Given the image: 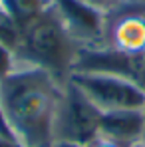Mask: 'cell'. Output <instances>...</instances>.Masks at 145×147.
<instances>
[{
	"label": "cell",
	"mask_w": 145,
	"mask_h": 147,
	"mask_svg": "<svg viewBox=\"0 0 145 147\" xmlns=\"http://www.w3.org/2000/svg\"><path fill=\"white\" fill-rule=\"evenodd\" d=\"M0 40L6 42L10 48H18V42H20V28L16 26V22L0 8Z\"/></svg>",
	"instance_id": "obj_9"
},
{
	"label": "cell",
	"mask_w": 145,
	"mask_h": 147,
	"mask_svg": "<svg viewBox=\"0 0 145 147\" xmlns=\"http://www.w3.org/2000/svg\"><path fill=\"white\" fill-rule=\"evenodd\" d=\"M0 147H24L22 143H18L12 135H8V133H2L0 131Z\"/></svg>",
	"instance_id": "obj_12"
},
{
	"label": "cell",
	"mask_w": 145,
	"mask_h": 147,
	"mask_svg": "<svg viewBox=\"0 0 145 147\" xmlns=\"http://www.w3.org/2000/svg\"><path fill=\"white\" fill-rule=\"evenodd\" d=\"M133 147H145V141H141V143H135Z\"/></svg>",
	"instance_id": "obj_15"
},
{
	"label": "cell",
	"mask_w": 145,
	"mask_h": 147,
	"mask_svg": "<svg viewBox=\"0 0 145 147\" xmlns=\"http://www.w3.org/2000/svg\"><path fill=\"white\" fill-rule=\"evenodd\" d=\"M82 2L88 4V6H92V8H96V10H99V12H103L107 16L109 12L117 10L125 0H82Z\"/></svg>",
	"instance_id": "obj_11"
},
{
	"label": "cell",
	"mask_w": 145,
	"mask_h": 147,
	"mask_svg": "<svg viewBox=\"0 0 145 147\" xmlns=\"http://www.w3.org/2000/svg\"><path fill=\"white\" fill-rule=\"evenodd\" d=\"M60 20L80 46L105 44V14L82 0H52Z\"/></svg>",
	"instance_id": "obj_6"
},
{
	"label": "cell",
	"mask_w": 145,
	"mask_h": 147,
	"mask_svg": "<svg viewBox=\"0 0 145 147\" xmlns=\"http://www.w3.org/2000/svg\"><path fill=\"white\" fill-rule=\"evenodd\" d=\"M123 147H133L145 141L143 109H117L105 111L99 119V135Z\"/></svg>",
	"instance_id": "obj_7"
},
{
	"label": "cell",
	"mask_w": 145,
	"mask_h": 147,
	"mask_svg": "<svg viewBox=\"0 0 145 147\" xmlns=\"http://www.w3.org/2000/svg\"><path fill=\"white\" fill-rule=\"evenodd\" d=\"M70 80L101 113L117 109H143L145 105V90L123 76L74 72Z\"/></svg>",
	"instance_id": "obj_4"
},
{
	"label": "cell",
	"mask_w": 145,
	"mask_h": 147,
	"mask_svg": "<svg viewBox=\"0 0 145 147\" xmlns=\"http://www.w3.org/2000/svg\"><path fill=\"white\" fill-rule=\"evenodd\" d=\"M52 6V0H0V8L22 30Z\"/></svg>",
	"instance_id": "obj_8"
},
{
	"label": "cell",
	"mask_w": 145,
	"mask_h": 147,
	"mask_svg": "<svg viewBox=\"0 0 145 147\" xmlns=\"http://www.w3.org/2000/svg\"><path fill=\"white\" fill-rule=\"evenodd\" d=\"M52 147H88V145H82V143H72V141H54Z\"/></svg>",
	"instance_id": "obj_14"
},
{
	"label": "cell",
	"mask_w": 145,
	"mask_h": 147,
	"mask_svg": "<svg viewBox=\"0 0 145 147\" xmlns=\"http://www.w3.org/2000/svg\"><path fill=\"white\" fill-rule=\"evenodd\" d=\"M99 119L101 111L68 78L62 86V96L56 111L54 141L90 145L99 135Z\"/></svg>",
	"instance_id": "obj_3"
},
{
	"label": "cell",
	"mask_w": 145,
	"mask_h": 147,
	"mask_svg": "<svg viewBox=\"0 0 145 147\" xmlns=\"http://www.w3.org/2000/svg\"><path fill=\"white\" fill-rule=\"evenodd\" d=\"M62 86L50 72L26 64L0 80V115L18 143L52 147Z\"/></svg>",
	"instance_id": "obj_1"
},
{
	"label": "cell",
	"mask_w": 145,
	"mask_h": 147,
	"mask_svg": "<svg viewBox=\"0 0 145 147\" xmlns=\"http://www.w3.org/2000/svg\"><path fill=\"white\" fill-rule=\"evenodd\" d=\"M80 44L60 20L54 6L20 30L16 48L18 62L50 72L60 82H66L74 72V62Z\"/></svg>",
	"instance_id": "obj_2"
},
{
	"label": "cell",
	"mask_w": 145,
	"mask_h": 147,
	"mask_svg": "<svg viewBox=\"0 0 145 147\" xmlns=\"http://www.w3.org/2000/svg\"><path fill=\"white\" fill-rule=\"evenodd\" d=\"M18 66H20V62H18V56H16L14 48H10L6 42L0 40V80L10 76Z\"/></svg>",
	"instance_id": "obj_10"
},
{
	"label": "cell",
	"mask_w": 145,
	"mask_h": 147,
	"mask_svg": "<svg viewBox=\"0 0 145 147\" xmlns=\"http://www.w3.org/2000/svg\"><path fill=\"white\" fill-rule=\"evenodd\" d=\"M143 117H145V105H143Z\"/></svg>",
	"instance_id": "obj_16"
},
{
	"label": "cell",
	"mask_w": 145,
	"mask_h": 147,
	"mask_svg": "<svg viewBox=\"0 0 145 147\" xmlns=\"http://www.w3.org/2000/svg\"><path fill=\"white\" fill-rule=\"evenodd\" d=\"M88 147H123V145L113 143V141H109V139H103V137H96V139H94Z\"/></svg>",
	"instance_id": "obj_13"
},
{
	"label": "cell",
	"mask_w": 145,
	"mask_h": 147,
	"mask_svg": "<svg viewBox=\"0 0 145 147\" xmlns=\"http://www.w3.org/2000/svg\"><path fill=\"white\" fill-rule=\"evenodd\" d=\"M125 54L145 52V4L125 0L105 16V44Z\"/></svg>",
	"instance_id": "obj_5"
}]
</instances>
